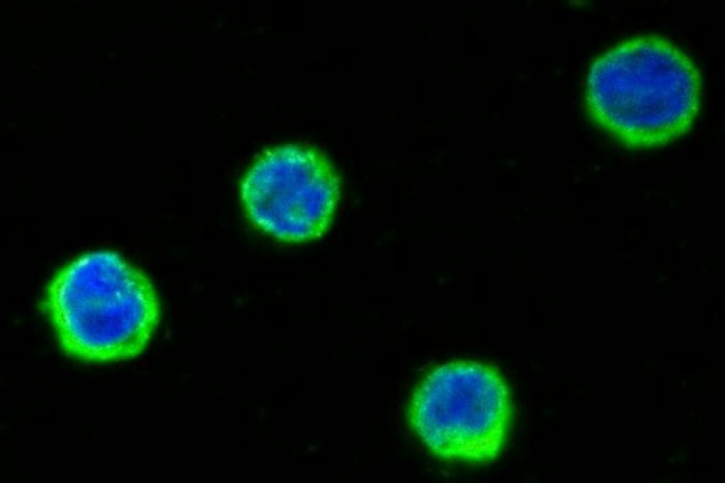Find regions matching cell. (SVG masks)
<instances>
[{
	"label": "cell",
	"mask_w": 725,
	"mask_h": 483,
	"mask_svg": "<svg viewBox=\"0 0 725 483\" xmlns=\"http://www.w3.org/2000/svg\"><path fill=\"white\" fill-rule=\"evenodd\" d=\"M692 61L658 35L625 40L591 64L586 89L590 120L623 146H665L687 133L700 105Z\"/></svg>",
	"instance_id": "obj_1"
},
{
	"label": "cell",
	"mask_w": 725,
	"mask_h": 483,
	"mask_svg": "<svg viewBox=\"0 0 725 483\" xmlns=\"http://www.w3.org/2000/svg\"><path fill=\"white\" fill-rule=\"evenodd\" d=\"M43 306L63 351L91 363L138 356L160 318L150 279L110 251L86 254L59 271Z\"/></svg>",
	"instance_id": "obj_2"
},
{
	"label": "cell",
	"mask_w": 725,
	"mask_h": 483,
	"mask_svg": "<svg viewBox=\"0 0 725 483\" xmlns=\"http://www.w3.org/2000/svg\"><path fill=\"white\" fill-rule=\"evenodd\" d=\"M510 392L501 373L476 361L433 370L414 390L408 418L436 456L487 462L501 453L511 421Z\"/></svg>",
	"instance_id": "obj_3"
},
{
	"label": "cell",
	"mask_w": 725,
	"mask_h": 483,
	"mask_svg": "<svg viewBox=\"0 0 725 483\" xmlns=\"http://www.w3.org/2000/svg\"><path fill=\"white\" fill-rule=\"evenodd\" d=\"M247 214L260 228L287 242L323 235L340 199L338 176L316 149L283 145L266 151L241 186Z\"/></svg>",
	"instance_id": "obj_4"
}]
</instances>
